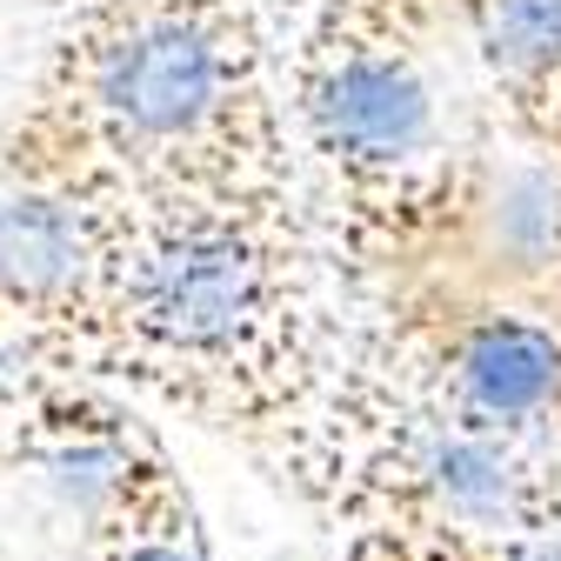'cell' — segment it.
<instances>
[{
  "label": "cell",
  "mask_w": 561,
  "mask_h": 561,
  "mask_svg": "<svg viewBox=\"0 0 561 561\" xmlns=\"http://www.w3.org/2000/svg\"><path fill=\"white\" fill-rule=\"evenodd\" d=\"M0 174L67 207L301 194L261 0H67Z\"/></svg>",
  "instance_id": "cell-1"
},
{
  "label": "cell",
  "mask_w": 561,
  "mask_h": 561,
  "mask_svg": "<svg viewBox=\"0 0 561 561\" xmlns=\"http://www.w3.org/2000/svg\"><path fill=\"white\" fill-rule=\"evenodd\" d=\"M88 288L34 347L114 355L161 375L174 394L228 388L248 401H295L314 388L334 314L321 288L328 241H314L301 194L280 201H114L81 207Z\"/></svg>",
  "instance_id": "cell-2"
},
{
  "label": "cell",
  "mask_w": 561,
  "mask_h": 561,
  "mask_svg": "<svg viewBox=\"0 0 561 561\" xmlns=\"http://www.w3.org/2000/svg\"><path fill=\"white\" fill-rule=\"evenodd\" d=\"M428 355L448 388V421L461 428L508 442L561 408V321L522 308H448L435 314Z\"/></svg>",
  "instance_id": "cell-3"
},
{
  "label": "cell",
  "mask_w": 561,
  "mask_h": 561,
  "mask_svg": "<svg viewBox=\"0 0 561 561\" xmlns=\"http://www.w3.org/2000/svg\"><path fill=\"white\" fill-rule=\"evenodd\" d=\"M280 8H288V27L301 21V8H308V0H280Z\"/></svg>",
  "instance_id": "cell-4"
}]
</instances>
